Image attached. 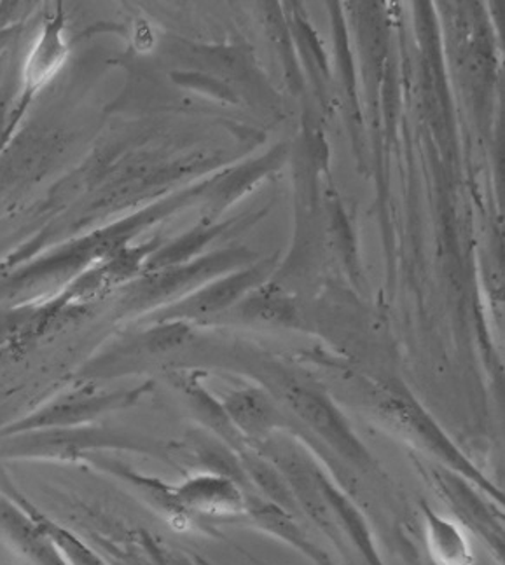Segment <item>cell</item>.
I'll list each match as a JSON object with an SVG mask.
<instances>
[{"mask_svg":"<svg viewBox=\"0 0 505 565\" xmlns=\"http://www.w3.org/2000/svg\"><path fill=\"white\" fill-rule=\"evenodd\" d=\"M435 480L441 486V491L450 499L456 512L465 516L467 522H471L483 536L488 540V543L497 546L501 552L502 546V531L501 525L490 516L488 508L486 504L477 499L476 492L472 491L471 487L462 483L456 473L451 471H435Z\"/></svg>","mask_w":505,"mask_h":565,"instance_id":"obj_4","label":"cell"},{"mask_svg":"<svg viewBox=\"0 0 505 565\" xmlns=\"http://www.w3.org/2000/svg\"><path fill=\"white\" fill-rule=\"evenodd\" d=\"M425 522L427 548L431 553L434 565H472L474 553L464 527L455 520L446 519L432 512L431 508L423 510Z\"/></svg>","mask_w":505,"mask_h":565,"instance_id":"obj_2","label":"cell"},{"mask_svg":"<svg viewBox=\"0 0 505 565\" xmlns=\"http://www.w3.org/2000/svg\"><path fill=\"white\" fill-rule=\"evenodd\" d=\"M173 503L182 512L207 516H234L245 510L240 487L228 475L200 473L188 478L171 491Z\"/></svg>","mask_w":505,"mask_h":565,"instance_id":"obj_1","label":"cell"},{"mask_svg":"<svg viewBox=\"0 0 505 565\" xmlns=\"http://www.w3.org/2000/svg\"><path fill=\"white\" fill-rule=\"evenodd\" d=\"M225 411H228V417L249 435L267 431L273 419L272 405L255 391H243L231 396L225 402Z\"/></svg>","mask_w":505,"mask_h":565,"instance_id":"obj_5","label":"cell"},{"mask_svg":"<svg viewBox=\"0 0 505 565\" xmlns=\"http://www.w3.org/2000/svg\"><path fill=\"white\" fill-rule=\"evenodd\" d=\"M264 273H266V266H257L254 269L243 270L239 275L219 279L209 288L198 291L197 296L186 300L185 303H180V308L173 312L185 317H200V315L221 311L231 306L234 300H239L246 290L255 287L263 279Z\"/></svg>","mask_w":505,"mask_h":565,"instance_id":"obj_3","label":"cell"}]
</instances>
